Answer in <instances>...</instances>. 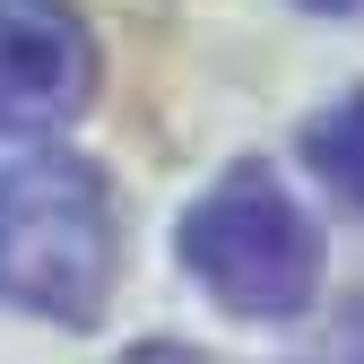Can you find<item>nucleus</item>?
Instances as JSON below:
<instances>
[{"label": "nucleus", "instance_id": "20e7f679", "mask_svg": "<svg viewBox=\"0 0 364 364\" xmlns=\"http://www.w3.org/2000/svg\"><path fill=\"white\" fill-rule=\"evenodd\" d=\"M304 165L330 182V191L364 217V96H338L321 122L304 130Z\"/></svg>", "mask_w": 364, "mask_h": 364}, {"label": "nucleus", "instance_id": "39448f33", "mask_svg": "<svg viewBox=\"0 0 364 364\" xmlns=\"http://www.w3.org/2000/svg\"><path fill=\"white\" fill-rule=\"evenodd\" d=\"M304 9H364V0H304Z\"/></svg>", "mask_w": 364, "mask_h": 364}, {"label": "nucleus", "instance_id": "7ed1b4c3", "mask_svg": "<svg viewBox=\"0 0 364 364\" xmlns=\"http://www.w3.org/2000/svg\"><path fill=\"white\" fill-rule=\"evenodd\" d=\"M96 105V35L70 0H0V139L70 130Z\"/></svg>", "mask_w": 364, "mask_h": 364}, {"label": "nucleus", "instance_id": "f03ea898", "mask_svg": "<svg viewBox=\"0 0 364 364\" xmlns=\"http://www.w3.org/2000/svg\"><path fill=\"white\" fill-rule=\"evenodd\" d=\"M182 269L200 278V295L217 312L295 321L321 295V225L304 217V200L269 165H235L182 217Z\"/></svg>", "mask_w": 364, "mask_h": 364}, {"label": "nucleus", "instance_id": "f257e3e1", "mask_svg": "<svg viewBox=\"0 0 364 364\" xmlns=\"http://www.w3.org/2000/svg\"><path fill=\"white\" fill-rule=\"evenodd\" d=\"M122 269L113 182L78 156L0 165V304L61 330H96Z\"/></svg>", "mask_w": 364, "mask_h": 364}]
</instances>
